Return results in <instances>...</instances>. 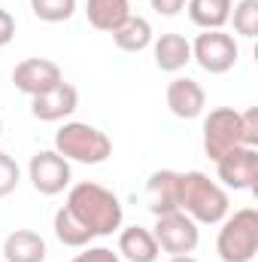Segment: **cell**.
<instances>
[{
    "label": "cell",
    "instance_id": "cell-1",
    "mask_svg": "<svg viewBox=\"0 0 258 262\" xmlns=\"http://www.w3.org/2000/svg\"><path fill=\"white\" fill-rule=\"evenodd\" d=\"M64 207L94 238H110L113 232L122 229V220H125V207H122L119 195L94 180L76 183L67 195Z\"/></svg>",
    "mask_w": 258,
    "mask_h": 262
},
{
    "label": "cell",
    "instance_id": "cell-2",
    "mask_svg": "<svg viewBox=\"0 0 258 262\" xmlns=\"http://www.w3.org/2000/svg\"><path fill=\"white\" fill-rule=\"evenodd\" d=\"M179 210L197 226H216L231 213V195L222 183L210 180V174L186 171L179 174Z\"/></svg>",
    "mask_w": 258,
    "mask_h": 262
},
{
    "label": "cell",
    "instance_id": "cell-3",
    "mask_svg": "<svg viewBox=\"0 0 258 262\" xmlns=\"http://www.w3.org/2000/svg\"><path fill=\"white\" fill-rule=\"evenodd\" d=\"M55 152L64 156L67 162L79 165H104L113 156L110 134L88 122H64L55 131Z\"/></svg>",
    "mask_w": 258,
    "mask_h": 262
},
{
    "label": "cell",
    "instance_id": "cell-4",
    "mask_svg": "<svg viewBox=\"0 0 258 262\" xmlns=\"http://www.w3.org/2000/svg\"><path fill=\"white\" fill-rule=\"evenodd\" d=\"M216 253L222 262H252L258 253V210L240 207L222 220Z\"/></svg>",
    "mask_w": 258,
    "mask_h": 262
},
{
    "label": "cell",
    "instance_id": "cell-5",
    "mask_svg": "<svg viewBox=\"0 0 258 262\" xmlns=\"http://www.w3.org/2000/svg\"><path fill=\"white\" fill-rule=\"evenodd\" d=\"M152 235H155V241H158V250H164V253H170V256L194 253V247L200 244V229H197V223H194L189 213H183V210L155 216Z\"/></svg>",
    "mask_w": 258,
    "mask_h": 262
},
{
    "label": "cell",
    "instance_id": "cell-6",
    "mask_svg": "<svg viewBox=\"0 0 258 262\" xmlns=\"http://www.w3.org/2000/svg\"><path fill=\"white\" fill-rule=\"evenodd\" d=\"M237 58H240V46L225 31H203L192 43V61H197L200 70H207L213 76L228 73L237 64Z\"/></svg>",
    "mask_w": 258,
    "mask_h": 262
},
{
    "label": "cell",
    "instance_id": "cell-7",
    "mask_svg": "<svg viewBox=\"0 0 258 262\" xmlns=\"http://www.w3.org/2000/svg\"><path fill=\"white\" fill-rule=\"evenodd\" d=\"M243 146V125L234 107H216L203 119V152L207 159H222L228 149Z\"/></svg>",
    "mask_w": 258,
    "mask_h": 262
},
{
    "label": "cell",
    "instance_id": "cell-8",
    "mask_svg": "<svg viewBox=\"0 0 258 262\" xmlns=\"http://www.w3.org/2000/svg\"><path fill=\"white\" fill-rule=\"evenodd\" d=\"M28 180L34 183V189L40 195L52 198V195H61L70 186L73 168H70V162L64 156H58L55 149H40L28 162Z\"/></svg>",
    "mask_w": 258,
    "mask_h": 262
},
{
    "label": "cell",
    "instance_id": "cell-9",
    "mask_svg": "<svg viewBox=\"0 0 258 262\" xmlns=\"http://www.w3.org/2000/svg\"><path fill=\"white\" fill-rule=\"evenodd\" d=\"M216 174L225 189L252 192L258 186V149L255 146H234L222 159H216Z\"/></svg>",
    "mask_w": 258,
    "mask_h": 262
},
{
    "label": "cell",
    "instance_id": "cell-10",
    "mask_svg": "<svg viewBox=\"0 0 258 262\" xmlns=\"http://www.w3.org/2000/svg\"><path fill=\"white\" fill-rule=\"evenodd\" d=\"M61 79H64L61 76V67L55 64V61H49V58H24V61H18L15 70H12L15 89L24 92L28 98H37V95L55 89Z\"/></svg>",
    "mask_w": 258,
    "mask_h": 262
},
{
    "label": "cell",
    "instance_id": "cell-11",
    "mask_svg": "<svg viewBox=\"0 0 258 262\" xmlns=\"http://www.w3.org/2000/svg\"><path fill=\"white\" fill-rule=\"evenodd\" d=\"M76 107H79V92H76V85H70L64 79L55 89L31 98V113L40 122H61L76 113Z\"/></svg>",
    "mask_w": 258,
    "mask_h": 262
},
{
    "label": "cell",
    "instance_id": "cell-12",
    "mask_svg": "<svg viewBox=\"0 0 258 262\" xmlns=\"http://www.w3.org/2000/svg\"><path fill=\"white\" fill-rule=\"evenodd\" d=\"M167 107L176 119H197L207 107V92L192 76H176L167 82Z\"/></svg>",
    "mask_w": 258,
    "mask_h": 262
},
{
    "label": "cell",
    "instance_id": "cell-13",
    "mask_svg": "<svg viewBox=\"0 0 258 262\" xmlns=\"http://www.w3.org/2000/svg\"><path fill=\"white\" fill-rule=\"evenodd\" d=\"M146 207L152 216L179 210V171H155L146 180Z\"/></svg>",
    "mask_w": 258,
    "mask_h": 262
},
{
    "label": "cell",
    "instance_id": "cell-14",
    "mask_svg": "<svg viewBox=\"0 0 258 262\" xmlns=\"http://www.w3.org/2000/svg\"><path fill=\"white\" fill-rule=\"evenodd\" d=\"M119 256L128 262H158L161 250L158 241L152 235V229L146 226H128L119 232Z\"/></svg>",
    "mask_w": 258,
    "mask_h": 262
},
{
    "label": "cell",
    "instance_id": "cell-15",
    "mask_svg": "<svg viewBox=\"0 0 258 262\" xmlns=\"http://www.w3.org/2000/svg\"><path fill=\"white\" fill-rule=\"evenodd\" d=\"M152 55H155V67L158 70L179 73L192 61V43L183 34H161L158 40H152Z\"/></svg>",
    "mask_w": 258,
    "mask_h": 262
},
{
    "label": "cell",
    "instance_id": "cell-16",
    "mask_svg": "<svg viewBox=\"0 0 258 262\" xmlns=\"http://www.w3.org/2000/svg\"><path fill=\"white\" fill-rule=\"evenodd\" d=\"M46 241L40 232H31V229H15L6 235L3 241V259L6 262H46Z\"/></svg>",
    "mask_w": 258,
    "mask_h": 262
},
{
    "label": "cell",
    "instance_id": "cell-17",
    "mask_svg": "<svg viewBox=\"0 0 258 262\" xmlns=\"http://www.w3.org/2000/svg\"><path fill=\"white\" fill-rule=\"evenodd\" d=\"M189 18L203 31H222L231 21L234 0H186Z\"/></svg>",
    "mask_w": 258,
    "mask_h": 262
},
{
    "label": "cell",
    "instance_id": "cell-18",
    "mask_svg": "<svg viewBox=\"0 0 258 262\" xmlns=\"http://www.w3.org/2000/svg\"><path fill=\"white\" fill-rule=\"evenodd\" d=\"M152 40H155V31H152L149 18H143V15H128L113 31V43L122 52H143V49L152 46Z\"/></svg>",
    "mask_w": 258,
    "mask_h": 262
},
{
    "label": "cell",
    "instance_id": "cell-19",
    "mask_svg": "<svg viewBox=\"0 0 258 262\" xmlns=\"http://www.w3.org/2000/svg\"><path fill=\"white\" fill-rule=\"evenodd\" d=\"M85 15H88L91 28H97L104 34H113L131 15V3L128 0H88L85 3Z\"/></svg>",
    "mask_w": 258,
    "mask_h": 262
},
{
    "label": "cell",
    "instance_id": "cell-20",
    "mask_svg": "<svg viewBox=\"0 0 258 262\" xmlns=\"http://www.w3.org/2000/svg\"><path fill=\"white\" fill-rule=\"evenodd\" d=\"M52 229H55V238L64 244V247H76V250H82V247H88L91 241H94V235L67 210L61 207L58 213H55V220H52Z\"/></svg>",
    "mask_w": 258,
    "mask_h": 262
},
{
    "label": "cell",
    "instance_id": "cell-21",
    "mask_svg": "<svg viewBox=\"0 0 258 262\" xmlns=\"http://www.w3.org/2000/svg\"><path fill=\"white\" fill-rule=\"evenodd\" d=\"M31 12L46 25H61L73 18L76 0H31Z\"/></svg>",
    "mask_w": 258,
    "mask_h": 262
},
{
    "label": "cell",
    "instance_id": "cell-22",
    "mask_svg": "<svg viewBox=\"0 0 258 262\" xmlns=\"http://www.w3.org/2000/svg\"><path fill=\"white\" fill-rule=\"evenodd\" d=\"M231 18H234V31L252 40L258 34V0H237L231 9Z\"/></svg>",
    "mask_w": 258,
    "mask_h": 262
},
{
    "label": "cell",
    "instance_id": "cell-23",
    "mask_svg": "<svg viewBox=\"0 0 258 262\" xmlns=\"http://www.w3.org/2000/svg\"><path fill=\"white\" fill-rule=\"evenodd\" d=\"M21 183V168L9 152H0V198L12 195Z\"/></svg>",
    "mask_w": 258,
    "mask_h": 262
},
{
    "label": "cell",
    "instance_id": "cell-24",
    "mask_svg": "<svg viewBox=\"0 0 258 262\" xmlns=\"http://www.w3.org/2000/svg\"><path fill=\"white\" fill-rule=\"evenodd\" d=\"M240 125H243V146H255L258 149V110L255 107L240 113Z\"/></svg>",
    "mask_w": 258,
    "mask_h": 262
},
{
    "label": "cell",
    "instance_id": "cell-25",
    "mask_svg": "<svg viewBox=\"0 0 258 262\" xmlns=\"http://www.w3.org/2000/svg\"><path fill=\"white\" fill-rule=\"evenodd\" d=\"M70 262H122V256L110 247H82V253H76Z\"/></svg>",
    "mask_w": 258,
    "mask_h": 262
},
{
    "label": "cell",
    "instance_id": "cell-26",
    "mask_svg": "<svg viewBox=\"0 0 258 262\" xmlns=\"http://www.w3.org/2000/svg\"><path fill=\"white\" fill-rule=\"evenodd\" d=\"M152 3V9L158 12V15H164V18H173V15H179L183 9H186V0H149Z\"/></svg>",
    "mask_w": 258,
    "mask_h": 262
},
{
    "label": "cell",
    "instance_id": "cell-27",
    "mask_svg": "<svg viewBox=\"0 0 258 262\" xmlns=\"http://www.w3.org/2000/svg\"><path fill=\"white\" fill-rule=\"evenodd\" d=\"M12 37H15V18H12L9 9H0V49L9 46Z\"/></svg>",
    "mask_w": 258,
    "mask_h": 262
},
{
    "label": "cell",
    "instance_id": "cell-28",
    "mask_svg": "<svg viewBox=\"0 0 258 262\" xmlns=\"http://www.w3.org/2000/svg\"><path fill=\"white\" fill-rule=\"evenodd\" d=\"M167 262H197V259H194L192 253H186V256H170Z\"/></svg>",
    "mask_w": 258,
    "mask_h": 262
},
{
    "label": "cell",
    "instance_id": "cell-29",
    "mask_svg": "<svg viewBox=\"0 0 258 262\" xmlns=\"http://www.w3.org/2000/svg\"><path fill=\"white\" fill-rule=\"evenodd\" d=\"M0 134H3V119H0Z\"/></svg>",
    "mask_w": 258,
    "mask_h": 262
}]
</instances>
